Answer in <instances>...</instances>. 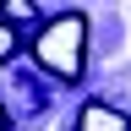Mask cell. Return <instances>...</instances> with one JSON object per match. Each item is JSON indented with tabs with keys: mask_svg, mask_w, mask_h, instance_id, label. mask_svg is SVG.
I'll list each match as a JSON object with an SVG mask.
<instances>
[{
	"mask_svg": "<svg viewBox=\"0 0 131 131\" xmlns=\"http://www.w3.org/2000/svg\"><path fill=\"white\" fill-rule=\"evenodd\" d=\"M33 60H38L49 77L77 82L82 66H88V16L66 11V16H55V22H44L38 33H33Z\"/></svg>",
	"mask_w": 131,
	"mask_h": 131,
	"instance_id": "1",
	"label": "cell"
},
{
	"mask_svg": "<svg viewBox=\"0 0 131 131\" xmlns=\"http://www.w3.org/2000/svg\"><path fill=\"white\" fill-rule=\"evenodd\" d=\"M77 131H131V120L120 109H109V104H88L77 115Z\"/></svg>",
	"mask_w": 131,
	"mask_h": 131,
	"instance_id": "2",
	"label": "cell"
},
{
	"mask_svg": "<svg viewBox=\"0 0 131 131\" xmlns=\"http://www.w3.org/2000/svg\"><path fill=\"white\" fill-rule=\"evenodd\" d=\"M16 44H22V38H16V27L6 22V16H0V66H6V60L16 55Z\"/></svg>",
	"mask_w": 131,
	"mask_h": 131,
	"instance_id": "4",
	"label": "cell"
},
{
	"mask_svg": "<svg viewBox=\"0 0 131 131\" xmlns=\"http://www.w3.org/2000/svg\"><path fill=\"white\" fill-rule=\"evenodd\" d=\"M0 16L6 22H33L38 16V0H0Z\"/></svg>",
	"mask_w": 131,
	"mask_h": 131,
	"instance_id": "3",
	"label": "cell"
},
{
	"mask_svg": "<svg viewBox=\"0 0 131 131\" xmlns=\"http://www.w3.org/2000/svg\"><path fill=\"white\" fill-rule=\"evenodd\" d=\"M6 126H11V120H6V109H0V131H6Z\"/></svg>",
	"mask_w": 131,
	"mask_h": 131,
	"instance_id": "5",
	"label": "cell"
}]
</instances>
